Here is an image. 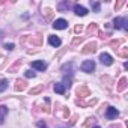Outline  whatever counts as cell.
Wrapping results in <instances>:
<instances>
[{
	"instance_id": "cell-25",
	"label": "cell",
	"mask_w": 128,
	"mask_h": 128,
	"mask_svg": "<svg viewBox=\"0 0 128 128\" xmlns=\"http://www.w3.org/2000/svg\"><path fill=\"white\" fill-rule=\"evenodd\" d=\"M82 30H83V27H82V26H77V27H76V32H82Z\"/></svg>"
},
{
	"instance_id": "cell-3",
	"label": "cell",
	"mask_w": 128,
	"mask_h": 128,
	"mask_svg": "<svg viewBox=\"0 0 128 128\" xmlns=\"http://www.w3.org/2000/svg\"><path fill=\"white\" fill-rule=\"evenodd\" d=\"M53 27L56 30H65L68 27V21L66 20H63V18H59V20H54L53 23Z\"/></svg>"
},
{
	"instance_id": "cell-19",
	"label": "cell",
	"mask_w": 128,
	"mask_h": 128,
	"mask_svg": "<svg viewBox=\"0 0 128 128\" xmlns=\"http://www.w3.org/2000/svg\"><path fill=\"white\" fill-rule=\"evenodd\" d=\"M24 76H26V77H27V78H33V77H35V76H36V74H35V72H33V71H32V70H27V71H26V74H24Z\"/></svg>"
},
{
	"instance_id": "cell-27",
	"label": "cell",
	"mask_w": 128,
	"mask_h": 128,
	"mask_svg": "<svg viewBox=\"0 0 128 128\" xmlns=\"http://www.w3.org/2000/svg\"><path fill=\"white\" fill-rule=\"evenodd\" d=\"M0 38H2V32H0Z\"/></svg>"
},
{
	"instance_id": "cell-2",
	"label": "cell",
	"mask_w": 128,
	"mask_h": 128,
	"mask_svg": "<svg viewBox=\"0 0 128 128\" xmlns=\"http://www.w3.org/2000/svg\"><path fill=\"white\" fill-rule=\"evenodd\" d=\"M82 71L83 72H92L94 70H95V62L94 60H84L83 63H82Z\"/></svg>"
},
{
	"instance_id": "cell-15",
	"label": "cell",
	"mask_w": 128,
	"mask_h": 128,
	"mask_svg": "<svg viewBox=\"0 0 128 128\" xmlns=\"http://www.w3.org/2000/svg\"><path fill=\"white\" fill-rule=\"evenodd\" d=\"M24 89H26V83L18 80L17 84H15V90H17V92H21V90H24Z\"/></svg>"
},
{
	"instance_id": "cell-21",
	"label": "cell",
	"mask_w": 128,
	"mask_h": 128,
	"mask_svg": "<svg viewBox=\"0 0 128 128\" xmlns=\"http://www.w3.org/2000/svg\"><path fill=\"white\" fill-rule=\"evenodd\" d=\"M14 47H15V45H14L12 42H9V44L6 42V44H5V48H6V50H9V51H11V50H14Z\"/></svg>"
},
{
	"instance_id": "cell-17",
	"label": "cell",
	"mask_w": 128,
	"mask_h": 128,
	"mask_svg": "<svg viewBox=\"0 0 128 128\" xmlns=\"http://www.w3.org/2000/svg\"><path fill=\"white\" fill-rule=\"evenodd\" d=\"M126 88V78L124 77V78H120V82H119V86H118V90L120 92V90H124Z\"/></svg>"
},
{
	"instance_id": "cell-23",
	"label": "cell",
	"mask_w": 128,
	"mask_h": 128,
	"mask_svg": "<svg viewBox=\"0 0 128 128\" xmlns=\"http://www.w3.org/2000/svg\"><path fill=\"white\" fill-rule=\"evenodd\" d=\"M42 88H44V86H39V88H36V89H32V90H30V94H38Z\"/></svg>"
},
{
	"instance_id": "cell-10",
	"label": "cell",
	"mask_w": 128,
	"mask_h": 128,
	"mask_svg": "<svg viewBox=\"0 0 128 128\" xmlns=\"http://www.w3.org/2000/svg\"><path fill=\"white\" fill-rule=\"evenodd\" d=\"M95 50H96V44H95V42H90V44H88L82 51H83L84 54H88V53H94Z\"/></svg>"
},
{
	"instance_id": "cell-9",
	"label": "cell",
	"mask_w": 128,
	"mask_h": 128,
	"mask_svg": "<svg viewBox=\"0 0 128 128\" xmlns=\"http://www.w3.org/2000/svg\"><path fill=\"white\" fill-rule=\"evenodd\" d=\"M6 116H8V107L6 106H0V125L5 122Z\"/></svg>"
},
{
	"instance_id": "cell-13",
	"label": "cell",
	"mask_w": 128,
	"mask_h": 128,
	"mask_svg": "<svg viewBox=\"0 0 128 128\" xmlns=\"http://www.w3.org/2000/svg\"><path fill=\"white\" fill-rule=\"evenodd\" d=\"M65 90H66V89L63 88L62 83H56V84H54V92H56V94H60V95H62V94H65Z\"/></svg>"
},
{
	"instance_id": "cell-1",
	"label": "cell",
	"mask_w": 128,
	"mask_h": 128,
	"mask_svg": "<svg viewBox=\"0 0 128 128\" xmlns=\"http://www.w3.org/2000/svg\"><path fill=\"white\" fill-rule=\"evenodd\" d=\"M113 26H114V29L128 30V18L126 17H116L113 20Z\"/></svg>"
},
{
	"instance_id": "cell-22",
	"label": "cell",
	"mask_w": 128,
	"mask_h": 128,
	"mask_svg": "<svg viewBox=\"0 0 128 128\" xmlns=\"http://www.w3.org/2000/svg\"><path fill=\"white\" fill-rule=\"evenodd\" d=\"M119 54H120L122 57H126V56H128V51H126V48H122V50L119 51Z\"/></svg>"
},
{
	"instance_id": "cell-8",
	"label": "cell",
	"mask_w": 128,
	"mask_h": 128,
	"mask_svg": "<svg viewBox=\"0 0 128 128\" xmlns=\"http://www.w3.org/2000/svg\"><path fill=\"white\" fill-rule=\"evenodd\" d=\"M48 44H50L51 47H59V45L62 44V41H60V38H59V36L50 35V36H48Z\"/></svg>"
},
{
	"instance_id": "cell-16",
	"label": "cell",
	"mask_w": 128,
	"mask_h": 128,
	"mask_svg": "<svg viewBox=\"0 0 128 128\" xmlns=\"http://www.w3.org/2000/svg\"><path fill=\"white\" fill-rule=\"evenodd\" d=\"M90 8H92L95 12H100V9H101V5H100V2H94V0H90Z\"/></svg>"
},
{
	"instance_id": "cell-5",
	"label": "cell",
	"mask_w": 128,
	"mask_h": 128,
	"mask_svg": "<svg viewBox=\"0 0 128 128\" xmlns=\"http://www.w3.org/2000/svg\"><path fill=\"white\" fill-rule=\"evenodd\" d=\"M119 116V112H118V108L116 107H107V110H106V118L107 119H116Z\"/></svg>"
},
{
	"instance_id": "cell-6",
	"label": "cell",
	"mask_w": 128,
	"mask_h": 128,
	"mask_svg": "<svg viewBox=\"0 0 128 128\" xmlns=\"http://www.w3.org/2000/svg\"><path fill=\"white\" fill-rule=\"evenodd\" d=\"M32 68L38 70V71H45L47 70V62H44V60H35V62H32Z\"/></svg>"
},
{
	"instance_id": "cell-7",
	"label": "cell",
	"mask_w": 128,
	"mask_h": 128,
	"mask_svg": "<svg viewBox=\"0 0 128 128\" xmlns=\"http://www.w3.org/2000/svg\"><path fill=\"white\" fill-rule=\"evenodd\" d=\"M72 8H74L76 15H78V17H86V15H88V9H86L84 6H82V5H74Z\"/></svg>"
},
{
	"instance_id": "cell-11",
	"label": "cell",
	"mask_w": 128,
	"mask_h": 128,
	"mask_svg": "<svg viewBox=\"0 0 128 128\" xmlns=\"http://www.w3.org/2000/svg\"><path fill=\"white\" fill-rule=\"evenodd\" d=\"M71 6H72V5H71L70 2H60V3L57 5V9H59V11H68Z\"/></svg>"
},
{
	"instance_id": "cell-20",
	"label": "cell",
	"mask_w": 128,
	"mask_h": 128,
	"mask_svg": "<svg viewBox=\"0 0 128 128\" xmlns=\"http://www.w3.org/2000/svg\"><path fill=\"white\" fill-rule=\"evenodd\" d=\"M92 32H96V24H90V26H89L88 33H92Z\"/></svg>"
},
{
	"instance_id": "cell-14",
	"label": "cell",
	"mask_w": 128,
	"mask_h": 128,
	"mask_svg": "<svg viewBox=\"0 0 128 128\" xmlns=\"http://www.w3.org/2000/svg\"><path fill=\"white\" fill-rule=\"evenodd\" d=\"M8 84H9V82H8L6 78H2V80H0V94L5 92V90L8 89Z\"/></svg>"
},
{
	"instance_id": "cell-26",
	"label": "cell",
	"mask_w": 128,
	"mask_h": 128,
	"mask_svg": "<svg viewBox=\"0 0 128 128\" xmlns=\"http://www.w3.org/2000/svg\"><path fill=\"white\" fill-rule=\"evenodd\" d=\"M94 128H101V126H94Z\"/></svg>"
},
{
	"instance_id": "cell-24",
	"label": "cell",
	"mask_w": 128,
	"mask_h": 128,
	"mask_svg": "<svg viewBox=\"0 0 128 128\" xmlns=\"http://www.w3.org/2000/svg\"><path fill=\"white\" fill-rule=\"evenodd\" d=\"M38 128H48V126H47L42 120H39V122H38Z\"/></svg>"
},
{
	"instance_id": "cell-12",
	"label": "cell",
	"mask_w": 128,
	"mask_h": 128,
	"mask_svg": "<svg viewBox=\"0 0 128 128\" xmlns=\"http://www.w3.org/2000/svg\"><path fill=\"white\" fill-rule=\"evenodd\" d=\"M77 94H78V96H82V98H84V96H88V95H89V89H88L86 86H82V88H78V90H77Z\"/></svg>"
},
{
	"instance_id": "cell-18",
	"label": "cell",
	"mask_w": 128,
	"mask_h": 128,
	"mask_svg": "<svg viewBox=\"0 0 128 128\" xmlns=\"http://www.w3.org/2000/svg\"><path fill=\"white\" fill-rule=\"evenodd\" d=\"M63 88H65V89H68L70 86H71V78H68V76H65V77H63Z\"/></svg>"
},
{
	"instance_id": "cell-4",
	"label": "cell",
	"mask_w": 128,
	"mask_h": 128,
	"mask_svg": "<svg viewBox=\"0 0 128 128\" xmlns=\"http://www.w3.org/2000/svg\"><path fill=\"white\" fill-rule=\"evenodd\" d=\"M100 60H101L102 65H107V66H110L112 63H113V57L108 53H101L100 54Z\"/></svg>"
}]
</instances>
